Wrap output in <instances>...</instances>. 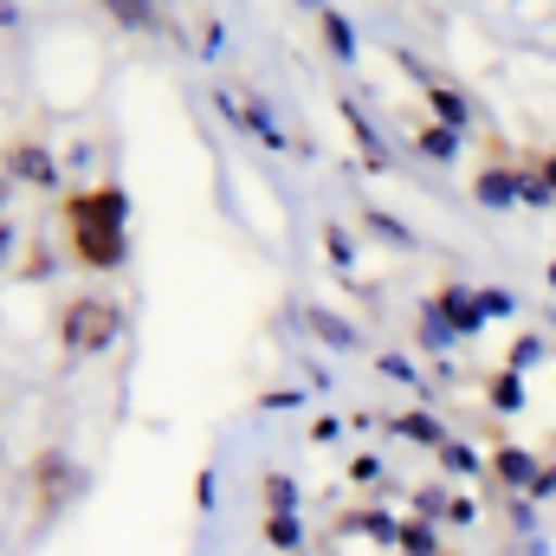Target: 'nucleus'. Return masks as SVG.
<instances>
[{
  "mask_svg": "<svg viewBox=\"0 0 556 556\" xmlns=\"http://www.w3.org/2000/svg\"><path fill=\"white\" fill-rule=\"evenodd\" d=\"M65 240H72V260L85 273H117L130 260V201L117 181H98V188H78L65 201Z\"/></svg>",
  "mask_w": 556,
  "mask_h": 556,
  "instance_id": "1",
  "label": "nucleus"
},
{
  "mask_svg": "<svg viewBox=\"0 0 556 556\" xmlns=\"http://www.w3.org/2000/svg\"><path fill=\"white\" fill-rule=\"evenodd\" d=\"M117 337H124V304L117 298H104V291L65 298V311H59V350L65 356H104Z\"/></svg>",
  "mask_w": 556,
  "mask_h": 556,
  "instance_id": "2",
  "label": "nucleus"
},
{
  "mask_svg": "<svg viewBox=\"0 0 556 556\" xmlns=\"http://www.w3.org/2000/svg\"><path fill=\"white\" fill-rule=\"evenodd\" d=\"M78 492H85V466H78V459H65L59 446H46V453L33 459V518H39V525H52Z\"/></svg>",
  "mask_w": 556,
  "mask_h": 556,
  "instance_id": "3",
  "label": "nucleus"
},
{
  "mask_svg": "<svg viewBox=\"0 0 556 556\" xmlns=\"http://www.w3.org/2000/svg\"><path fill=\"white\" fill-rule=\"evenodd\" d=\"M0 175H7V181H26V188H52V181H59V162H52V149H46V142L20 137V142H7Z\"/></svg>",
  "mask_w": 556,
  "mask_h": 556,
  "instance_id": "4",
  "label": "nucleus"
},
{
  "mask_svg": "<svg viewBox=\"0 0 556 556\" xmlns=\"http://www.w3.org/2000/svg\"><path fill=\"white\" fill-rule=\"evenodd\" d=\"M479 201H492V207L518 201V175H511V168H485V175H479Z\"/></svg>",
  "mask_w": 556,
  "mask_h": 556,
  "instance_id": "5",
  "label": "nucleus"
},
{
  "mask_svg": "<svg viewBox=\"0 0 556 556\" xmlns=\"http://www.w3.org/2000/svg\"><path fill=\"white\" fill-rule=\"evenodd\" d=\"M104 7H111V20H117V26H149V20H155V7H149V0H104Z\"/></svg>",
  "mask_w": 556,
  "mask_h": 556,
  "instance_id": "6",
  "label": "nucleus"
},
{
  "mask_svg": "<svg viewBox=\"0 0 556 556\" xmlns=\"http://www.w3.org/2000/svg\"><path fill=\"white\" fill-rule=\"evenodd\" d=\"M538 181H544V188L556 194V155H544V175H538Z\"/></svg>",
  "mask_w": 556,
  "mask_h": 556,
  "instance_id": "7",
  "label": "nucleus"
},
{
  "mask_svg": "<svg viewBox=\"0 0 556 556\" xmlns=\"http://www.w3.org/2000/svg\"><path fill=\"white\" fill-rule=\"evenodd\" d=\"M7 253H13V227H0V260H7Z\"/></svg>",
  "mask_w": 556,
  "mask_h": 556,
  "instance_id": "8",
  "label": "nucleus"
},
{
  "mask_svg": "<svg viewBox=\"0 0 556 556\" xmlns=\"http://www.w3.org/2000/svg\"><path fill=\"white\" fill-rule=\"evenodd\" d=\"M0 201H7V175H0Z\"/></svg>",
  "mask_w": 556,
  "mask_h": 556,
  "instance_id": "9",
  "label": "nucleus"
}]
</instances>
